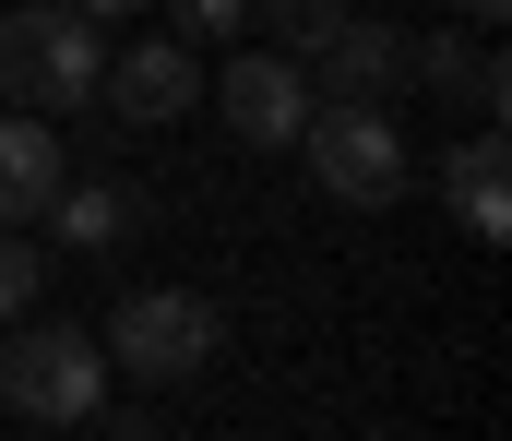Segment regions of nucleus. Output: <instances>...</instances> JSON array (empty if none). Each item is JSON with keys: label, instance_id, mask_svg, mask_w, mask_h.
Returning a JSON list of instances; mask_svg holds the SVG:
<instances>
[{"label": "nucleus", "instance_id": "f257e3e1", "mask_svg": "<svg viewBox=\"0 0 512 441\" xmlns=\"http://www.w3.org/2000/svg\"><path fill=\"white\" fill-rule=\"evenodd\" d=\"M96 72H108V36H96L72 0H24V12H0V108L72 120V108H96Z\"/></svg>", "mask_w": 512, "mask_h": 441}, {"label": "nucleus", "instance_id": "f03ea898", "mask_svg": "<svg viewBox=\"0 0 512 441\" xmlns=\"http://www.w3.org/2000/svg\"><path fill=\"white\" fill-rule=\"evenodd\" d=\"M0 406L12 418H36V430H72V418H96L108 406V346L84 334V322H12L0 334Z\"/></svg>", "mask_w": 512, "mask_h": 441}, {"label": "nucleus", "instance_id": "7ed1b4c3", "mask_svg": "<svg viewBox=\"0 0 512 441\" xmlns=\"http://www.w3.org/2000/svg\"><path fill=\"white\" fill-rule=\"evenodd\" d=\"M96 346H108V370H131L143 394H167V382H203L215 370L227 322H215V298H191V287H131Z\"/></svg>", "mask_w": 512, "mask_h": 441}, {"label": "nucleus", "instance_id": "20e7f679", "mask_svg": "<svg viewBox=\"0 0 512 441\" xmlns=\"http://www.w3.org/2000/svg\"><path fill=\"white\" fill-rule=\"evenodd\" d=\"M298 155H310V179H322L334 203H358V215L405 203V179H417V155H405V132H393V108H346V96H310Z\"/></svg>", "mask_w": 512, "mask_h": 441}, {"label": "nucleus", "instance_id": "39448f33", "mask_svg": "<svg viewBox=\"0 0 512 441\" xmlns=\"http://www.w3.org/2000/svg\"><path fill=\"white\" fill-rule=\"evenodd\" d=\"M96 108H108L120 132H167V120H191V108H203V60H191V36H131L120 60L96 72Z\"/></svg>", "mask_w": 512, "mask_h": 441}, {"label": "nucleus", "instance_id": "423d86ee", "mask_svg": "<svg viewBox=\"0 0 512 441\" xmlns=\"http://www.w3.org/2000/svg\"><path fill=\"white\" fill-rule=\"evenodd\" d=\"M215 108H227V132L251 155H298V120H310V72L286 60V48H239L227 72H215Z\"/></svg>", "mask_w": 512, "mask_h": 441}, {"label": "nucleus", "instance_id": "0eeeda50", "mask_svg": "<svg viewBox=\"0 0 512 441\" xmlns=\"http://www.w3.org/2000/svg\"><path fill=\"white\" fill-rule=\"evenodd\" d=\"M298 72H322V96H346V108H393L417 72H405V24H382V12H346Z\"/></svg>", "mask_w": 512, "mask_h": 441}, {"label": "nucleus", "instance_id": "6e6552de", "mask_svg": "<svg viewBox=\"0 0 512 441\" xmlns=\"http://www.w3.org/2000/svg\"><path fill=\"white\" fill-rule=\"evenodd\" d=\"M441 203H453V227H465V239H489V251L512 239V144H501V120H489V132H465V144L441 155Z\"/></svg>", "mask_w": 512, "mask_h": 441}, {"label": "nucleus", "instance_id": "1a4fd4ad", "mask_svg": "<svg viewBox=\"0 0 512 441\" xmlns=\"http://www.w3.org/2000/svg\"><path fill=\"white\" fill-rule=\"evenodd\" d=\"M60 120H36V108H0V227H36L48 203H60Z\"/></svg>", "mask_w": 512, "mask_h": 441}, {"label": "nucleus", "instance_id": "9d476101", "mask_svg": "<svg viewBox=\"0 0 512 441\" xmlns=\"http://www.w3.org/2000/svg\"><path fill=\"white\" fill-rule=\"evenodd\" d=\"M405 72L441 84V96H465L477 120H512V72L489 60V48H465V36H405Z\"/></svg>", "mask_w": 512, "mask_h": 441}, {"label": "nucleus", "instance_id": "9b49d317", "mask_svg": "<svg viewBox=\"0 0 512 441\" xmlns=\"http://www.w3.org/2000/svg\"><path fill=\"white\" fill-rule=\"evenodd\" d=\"M48 215H60V239H72V251H120L131 227H143V191H131V179H60V203H48Z\"/></svg>", "mask_w": 512, "mask_h": 441}, {"label": "nucleus", "instance_id": "f8f14e48", "mask_svg": "<svg viewBox=\"0 0 512 441\" xmlns=\"http://www.w3.org/2000/svg\"><path fill=\"white\" fill-rule=\"evenodd\" d=\"M262 24L286 36V60H310V48H322V36L346 24V0H262Z\"/></svg>", "mask_w": 512, "mask_h": 441}, {"label": "nucleus", "instance_id": "ddd939ff", "mask_svg": "<svg viewBox=\"0 0 512 441\" xmlns=\"http://www.w3.org/2000/svg\"><path fill=\"white\" fill-rule=\"evenodd\" d=\"M36 287H48L36 239H24V227H0V322H24V310H36Z\"/></svg>", "mask_w": 512, "mask_h": 441}, {"label": "nucleus", "instance_id": "4468645a", "mask_svg": "<svg viewBox=\"0 0 512 441\" xmlns=\"http://www.w3.org/2000/svg\"><path fill=\"white\" fill-rule=\"evenodd\" d=\"M179 24H191V36H239V24H251V0H179Z\"/></svg>", "mask_w": 512, "mask_h": 441}, {"label": "nucleus", "instance_id": "2eb2a0df", "mask_svg": "<svg viewBox=\"0 0 512 441\" xmlns=\"http://www.w3.org/2000/svg\"><path fill=\"white\" fill-rule=\"evenodd\" d=\"M167 418H143V406H96V441H155Z\"/></svg>", "mask_w": 512, "mask_h": 441}, {"label": "nucleus", "instance_id": "dca6fc26", "mask_svg": "<svg viewBox=\"0 0 512 441\" xmlns=\"http://www.w3.org/2000/svg\"><path fill=\"white\" fill-rule=\"evenodd\" d=\"M72 12H84V24H120V12H143V0H72Z\"/></svg>", "mask_w": 512, "mask_h": 441}, {"label": "nucleus", "instance_id": "f3484780", "mask_svg": "<svg viewBox=\"0 0 512 441\" xmlns=\"http://www.w3.org/2000/svg\"><path fill=\"white\" fill-rule=\"evenodd\" d=\"M453 12H465V24H501V12H512V0H453Z\"/></svg>", "mask_w": 512, "mask_h": 441}]
</instances>
